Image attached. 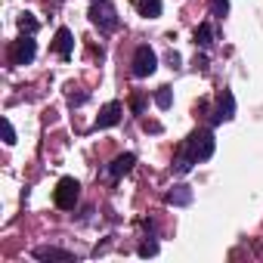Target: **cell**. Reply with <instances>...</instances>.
Instances as JSON below:
<instances>
[{"mask_svg": "<svg viewBox=\"0 0 263 263\" xmlns=\"http://www.w3.org/2000/svg\"><path fill=\"white\" fill-rule=\"evenodd\" d=\"M214 149H217V140H214V130H211V127L192 130V134L186 137V143L180 146L177 158H174V174L186 177L198 161H208V158L214 155Z\"/></svg>", "mask_w": 263, "mask_h": 263, "instance_id": "cell-1", "label": "cell"}, {"mask_svg": "<svg viewBox=\"0 0 263 263\" xmlns=\"http://www.w3.org/2000/svg\"><path fill=\"white\" fill-rule=\"evenodd\" d=\"M90 22L102 31V34H111L118 28V7L111 4V0H93L90 10H87Z\"/></svg>", "mask_w": 263, "mask_h": 263, "instance_id": "cell-2", "label": "cell"}, {"mask_svg": "<svg viewBox=\"0 0 263 263\" xmlns=\"http://www.w3.org/2000/svg\"><path fill=\"white\" fill-rule=\"evenodd\" d=\"M53 201L62 211H74V204L81 201V183L74 177H62L56 183V189H53Z\"/></svg>", "mask_w": 263, "mask_h": 263, "instance_id": "cell-3", "label": "cell"}, {"mask_svg": "<svg viewBox=\"0 0 263 263\" xmlns=\"http://www.w3.org/2000/svg\"><path fill=\"white\" fill-rule=\"evenodd\" d=\"M155 68H158L155 50H152L149 44H140L137 53H134V62H130V71H134V78H149V74H155Z\"/></svg>", "mask_w": 263, "mask_h": 263, "instance_id": "cell-4", "label": "cell"}, {"mask_svg": "<svg viewBox=\"0 0 263 263\" xmlns=\"http://www.w3.org/2000/svg\"><path fill=\"white\" fill-rule=\"evenodd\" d=\"M134 164H137V155H134V152H124V155H118V158L102 171V177H105L108 183H115V180H121L124 174L134 171Z\"/></svg>", "mask_w": 263, "mask_h": 263, "instance_id": "cell-5", "label": "cell"}, {"mask_svg": "<svg viewBox=\"0 0 263 263\" xmlns=\"http://www.w3.org/2000/svg\"><path fill=\"white\" fill-rule=\"evenodd\" d=\"M34 56H37L34 34H22V41H16V47H13V65H31Z\"/></svg>", "mask_w": 263, "mask_h": 263, "instance_id": "cell-6", "label": "cell"}, {"mask_svg": "<svg viewBox=\"0 0 263 263\" xmlns=\"http://www.w3.org/2000/svg\"><path fill=\"white\" fill-rule=\"evenodd\" d=\"M232 118H235V96H232V90H223L217 96V111L211 115V124H223Z\"/></svg>", "mask_w": 263, "mask_h": 263, "instance_id": "cell-7", "label": "cell"}, {"mask_svg": "<svg viewBox=\"0 0 263 263\" xmlns=\"http://www.w3.org/2000/svg\"><path fill=\"white\" fill-rule=\"evenodd\" d=\"M121 111H124V105H121V102H105V105L99 108V115H96V121H93V127H96V130H105V127H115V124L121 121Z\"/></svg>", "mask_w": 263, "mask_h": 263, "instance_id": "cell-8", "label": "cell"}, {"mask_svg": "<svg viewBox=\"0 0 263 263\" xmlns=\"http://www.w3.org/2000/svg\"><path fill=\"white\" fill-rule=\"evenodd\" d=\"M53 47H56V53L68 62L71 59V53H74V34L68 31V28H59L56 31V41H53Z\"/></svg>", "mask_w": 263, "mask_h": 263, "instance_id": "cell-9", "label": "cell"}, {"mask_svg": "<svg viewBox=\"0 0 263 263\" xmlns=\"http://www.w3.org/2000/svg\"><path fill=\"white\" fill-rule=\"evenodd\" d=\"M164 201H167V204H174V208H186V204H192V189L180 183V186H174V189L164 195Z\"/></svg>", "mask_w": 263, "mask_h": 263, "instance_id": "cell-10", "label": "cell"}, {"mask_svg": "<svg viewBox=\"0 0 263 263\" xmlns=\"http://www.w3.org/2000/svg\"><path fill=\"white\" fill-rule=\"evenodd\" d=\"M34 257H37V260H71V251H62V248L41 245V248H34Z\"/></svg>", "mask_w": 263, "mask_h": 263, "instance_id": "cell-11", "label": "cell"}, {"mask_svg": "<svg viewBox=\"0 0 263 263\" xmlns=\"http://www.w3.org/2000/svg\"><path fill=\"white\" fill-rule=\"evenodd\" d=\"M211 44H214V25H211V22H201V25L195 28V47L208 50Z\"/></svg>", "mask_w": 263, "mask_h": 263, "instance_id": "cell-12", "label": "cell"}, {"mask_svg": "<svg viewBox=\"0 0 263 263\" xmlns=\"http://www.w3.org/2000/svg\"><path fill=\"white\" fill-rule=\"evenodd\" d=\"M137 10L146 19H158L161 16V0H137Z\"/></svg>", "mask_w": 263, "mask_h": 263, "instance_id": "cell-13", "label": "cell"}, {"mask_svg": "<svg viewBox=\"0 0 263 263\" xmlns=\"http://www.w3.org/2000/svg\"><path fill=\"white\" fill-rule=\"evenodd\" d=\"M155 105H158L161 111H167V108L174 105V90H171V87H158V90H155Z\"/></svg>", "mask_w": 263, "mask_h": 263, "instance_id": "cell-14", "label": "cell"}, {"mask_svg": "<svg viewBox=\"0 0 263 263\" xmlns=\"http://www.w3.org/2000/svg\"><path fill=\"white\" fill-rule=\"evenodd\" d=\"M37 28H41V22H37L31 13H22V16H19V31H22V34H37Z\"/></svg>", "mask_w": 263, "mask_h": 263, "instance_id": "cell-15", "label": "cell"}, {"mask_svg": "<svg viewBox=\"0 0 263 263\" xmlns=\"http://www.w3.org/2000/svg\"><path fill=\"white\" fill-rule=\"evenodd\" d=\"M158 254V241H143L140 245V257H155Z\"/></svg>", "mask_w": 263, "mask_h": 263, "instance_id": "cell-16", "label": "cell"}, {"mask_svg": "<svg viewBox=\"0 0 263 263\" xmlns=\"http://www.w3.org/2000/svg\"><path fill=\"white\" fill-rule=\"evenodd\" d=\"M211 10H214V16H226L229 13V0H211Z\"/></svg>", "mask_w": 263, "mask_h": 263, "instance_id": "cell-17", "label": "cell"}, {"mask_svg": "<svg viewBox=\"0 0 263 263\" xmlns=\"http://www.w3.org/2000/svg\"><path fill=\"white\" fill-rule=\"evenodd\" d=\"M4 137H7V146L16 143V127L10 124V118H4Z\"/></svg>", "mask_w": 263, "mask_h": 263, "instance_id": "cell-18", "label": "cell"}, {"mask_svg": "<svg viewBox=\"0 0 263 263\" xmlns=\"http://www.w3.org/2000/svg\"><path fill=\"white\" fill-rule=\"evenodd\" d=\"M87 99H90V93H71L68 96V105H84Z\"/></svg>", "mask_w": 263, "mask_h": 263, "instance_id": "cell-19", "label": "cell"}, {"mask_svg": "<svg viewBox=\"0 0 263 263\" xmlns=\"http://www.w3.org/2000/svg\"><path fill=\"white\" fill-rule=\"evenodd\" d=\"M180 62H183V59H180V53H174V50H171V53H167V65L177 71V68H180Z\"/></svg>", "mask_w": 263, "mask_h": 263, "instance_id": "cell-20", "label": "cell"}, {"mask_svg": "<svg viewBox=\"0 0 263 263\" xmlns=\"http://www.w3.org/2000/svg\"><path fill=\"white\" fill-rule=\"evenodd\" d=\"M143 102H146V99H143L140 93L134 96V102H130V105H134V111H137V115H143Z\"/></svg>", "mask_w": 263, "mask_h": 263, "instance_id": "cell-21", "label": "cell"}, {"mask_svg": "<svg viewBox=\"0 0 263 263\" xmlns=\"http://www.w3.org/2000/svg\"><path fill=\"white\" fill-rule=\"evenodd\" d=\"M143 229L149 232V238H155V220H143Z\"/></svg>", "mask_w": 263, "mask_h": 263, "instance_id": "cell-22", "label": "cell"}, {"mask_svg": "<svg viewBox=\"0 0 263 263\" xmlns=\"http://www.w3.org/2000/svg\"><path fill=\"white\" fill-rule=\"evenodd\" d=\"M195 65H198V68H208V56H204V53H201V56H198V59H195Z\"/></svg>", "mask_w": 263, "mask_h": 263, "instance_id": "cell-23", "label": "cell"}]
</instances>
